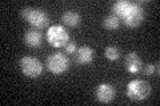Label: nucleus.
<instances>
[{"mask_svg": "<svg viewBox=\"0 0 160 106\" xmlns=\"http://www.w3.org/2000/svg\"><path fill=\"white\" fill-rule=\"evenodd\" d=\"M76 49H78V47H76V43H75V41H68L67 45L64 47L66 53H75V52H76Z\"/></svg>", "mask_w": 160, "mask_h": 106, "instance_id": "15", "label": "nucleus"}, {"mask_svg": "<svg viewBox=\"0 0 160 106\" xmlns=\"http://www.w3.org/2000/svg\"><path fill=\"white\" fill-rule=\"evenodd\" d=\"M20 70L24 76L29 78H36L43 73V65L36 57L33 56H24L19 61Z\"/></svg>", "mask_w": 160, "mask_h": 106, "instance_id": "6", "label": "nucleus"}, {"mask_svg": "<svg viewBox=\"0 0 160 106\" xmlns=\"http://www.w3.org/2000/svg\"><path fill=\"white\" fill-rule=\"evenodd\" d=\"M22 17L26 20L27 23H29L33 28L36 29H44L49 25V17L48 15L40 8H35V7H27L23 8L22 12Z\"/></svg>", "mask_w": 160, "mask_h": 106, "instance_id": "2", "label": "nucleus"}, {"mask_svg": "<svg viewBox=\"0 0 160 106\" xmlns=\"http://www.w3.org/2000/svg\"><path fill=\"white\" fill-rule=\"evenodd\" d=\"M127 97L129 99L139 102V101H144L149 97L151 94V85L144 80H132L127 85Z\"/></svg>", "mask_w": 160, "mask_h": 106, "instance_id": "3", "label": "nucleus"}, {"mask_svg": "<svg viewBox=\"0 0 160 106\" xmlns=\"http://www.w3.org/2000/svg\"><path fill=\"white\" fill-rule=\"evenodd\" d=\"M75 54V61L79 65H88L92 62L93 56H95V50L93 48L88 47V45H82L80 48L76 49Z\"/></svg>", "mask_w": 160, "mask_h": 106, "instance_id": "9", "label": "nucleus"}, {"mask_svg": "<svg viewBox=\"0 0 160 106\" xmlns=\"http://www.w3.org/2000/svg\"><path fill=\"white\" fill-rule=\"evenodd\" d=\"M42 41H43V35L36 28L27 29L26 33H24V43H26V45L29 48L40 47V45H42Z\"/></svg>", "mask_w": 160, "mask_h": 106, "instance_id": "10", "label": "nucleus"}, {"mask_svg": "<svg viewBox=\"0 0 160 106\" xmlns=\"http://www.w3.org/2000/svg\"><path fill=\"white\" fill-rule=\"evenodd\" d=\"M47 40L53 48H64L69 41V35L63 25H51L47 31Z\"/></svg>", "mask_w": 160, "mask_h": 106, "instance_id": "5", "label": "nucleus"}, {"mask_svg": "<svg viewBox=\"0 0 160 106\" xmlns=\"http://www.w3.org/2000/svg\"><path fill=\"white\" fill-rule=\"evenodd\" d=\"M62 21L67 27H78L82 23V16L76 11H66L62 15Z\"/></svg>", "mask_w": 160, "mask_h": 106, "instance_id": "11", "label": "nucleus"}, {"mask_svg": "<svg viewBox=\"0 0 160 106\" xmlns=\"http://www.w3.org/2000/svg\"><path fill=\"white\" fill-rule=\"evenodd\" d=\"M104 56H106V58H108L109 61H116V60H119L120 56H122V52H120V49L118 47L109 45V47L104 49Z\"/></svg>", "mask_w": 160, "mask_h": 106, "instance_id": "13", "label": "nucleus"}, {"mask_svg": "<svg viewBox=\"0 0 160 106\" xmlns=\"http://www.w3.org/2000/svg\"><path fill=\"white\" fill-rule=\"evenodd\" d=\"M124 69L129 73H140L143 69V61L136 52H129L124 56Z\"/></svg>", "mask_w": 160, "mask_h": 106, "instance_id": "8", "label": "nucleus"}, {"mask_svg": "<svg viewBox=\"0 0 160 106\" xmlns=\"http://www.w3.org/2000/svg\"><path fill=\"white\" fill-rule=\"evenodd\" d=\"M95 95H96V99L102 104H109L115 99V95H116V90L112 86L111 84L103 82L98 85L96 90H95Z\"/></svg>", "mask_w": 160, "mask_h": 106, "instance_id": "7", "label": "nucleus"}, {"mask_svg": "<svg viewBox=\"0 0 160 106\" xmlns=\"http://www.w3.org/2000/svg\"><path fill=\"white\" fill-rule=\"evenodd\" d=\"M142 72H144V74L147 76H159V62L156 64H146L143 65Z\"/></svg>", "mask_w": 160, "mask_h": 106, "instance_id": "14", "label": "nucleus"}, {"mask_svg": "<svg viewBox=\"0 0 160 106\" xmlns=\"http://www.w3.org/2000/svg\"><path fill=\"white\" fill-rule=\"evenodd\" d=\"M144 2H128V0H119L115 2L111 7L112 15L118 16L120 21L129 28H136L144 21L146 11L143 8Z\"/></svg>", "mask_w": 160, "mask_h": 106, "instance_id": "1", "label": "nucleus"}, {"mask_svg": "<svg viewBox=\"0 0 160 106\" xmlns=\"http://www.w3.org/2000/svg\"><path fill=\"white\" fill-rule=\"evenodd\" d=\"M46 64H47L48 72H51L55 76H59V74H63L64 72L68 70L69 58L67 57V54L56 52V53L49 54L46 60Z\"/></svg>", "mask_w": 160, "mask_h": 106, "instance_id": "4", "label": "nucleus"}, {"mask_svg": "<svg viewBox=\"0 0 160 106\" xmlns=\"http://www.w3.org/2000/svg\"><path fill=\"white\" fill-rule=\"evenodd\" d=\"M120 19L118 16H115V15H108V16H106V19L103 20V25L104 28L109 29V31H115V29H118L120 27Z\"/></svg>", "mask_w": 160, "mask_h": 106, "instance_id": "12", "label": "nucleus"}]
</instances>
